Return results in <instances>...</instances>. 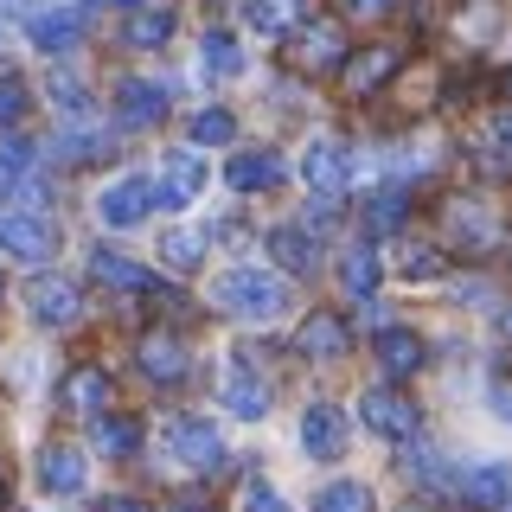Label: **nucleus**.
Listing matches in <instances>:
<instances>
[{"mask_svg":"<svg viewBox=\"0 0 512 512\" xmlns=\"http://www.w3.org/2000/svg\"><path fill=\"white\" fill-rule=\"evenodd\" d=\"M212 301L237 320H276L288 308V288L276 276H263V269H224L212 282Z\"/></svg>","mask_w":512,"mask_h":512,"instance_id":"obj_1","label":"nucleus"},{"mask_svg":"<svg viewBox=\"0 0 512 512\" xmlns=\"http://www.w3.org/2000/svg\"><path fill=\"white\" fill-rule=\"evenodd\" d=\"M0 250L20 263H52L58 250V224L45 212H0Z\"/></svg>","mask_w":512,"mask_h":512,"instance_id":"obj_2","label":"nucleus"},{"mask_svg":"<svg viewBox=\"0 0 512 512\" xmlns=\"http://www.w3.org/2000/svg\"><path fill=\"white\" fill-rule=\"evenodd\" d=\"M167 448H173L180 468H199V474H212L224 461V442H218V429L205 423V416H173V423H167Z\"/></svg>","mask_w":512,"mask_h":512,"instance_id":"obj_3","label":"nucleus"},{"mask_svg":"<svg viewBox=\"0 0 512 512\" xmlns=\"http://www.w3.org/2000/svg\"><path fill=\"white\" fill-rule=\"evenodd\" d=\"M154 199H160V192L141 180V173H128V180L103 186V199H96V218H103L109 231H135V224L154 212Z\"/></svg>","mask_w":512,"mask_h":512,"instance_id":"obj_4","label":"nucleus"},{"mask_svg":"<svg viewBox=\"0 0 512 512\" xmlns=\"http://www.w3.org/2000/svg\"><path fill=\"white\" fill-rule=\"evenodd\" d=\"M26 314L39 320V327H71V320L84 314V295H77L71 276H32V288H26Z\"/></svg>","mask_w":512,"mask_h":512,"instance_id":"obj_5","label":"nucleus"},{"mask_svg":"<svg viewBox=\"0 0 512 512\" xmlns=\"http://www.w3.org/2000/svg\"><path fill=\"white\" fill-rule=\"evenodd\" d=\"M359 416H365V429H378V436H391V442H404V436H416V423H423V416H416V404L404 391H365L359 397Z\"/></svg>","mask_w":512,"mask_h":512,"instance_id":"obj_6","label":"nucleus"},{"mask_svg":"<svg viewBox=\"0 0 512 512\" xmlns=\"http://www.w3.org/2000/svg\"><path fill=\"white\" fill-rule=\"evenodd\" d=\"M301 448H308L314 461H340L346 455V410L308 404V410H301Z\"/></svg>","mask_w":512,"mask_h":512,"instance_id":"obj_7","label":"nucleus"},{"mask_svg":"<svg viewBox=\"0 0 512 512\" xmlns=\"http://www.w3.org/2000/svg\"><path fill=\"white\" fill-rule=\"evenodd\" d=\"M160 205H167V212H180V205H192V199H199V192H205V167H199V154H167V160H160Z\"/></svg>","mask_w":512,"mask_h":512,"instance_id":"obj_8","label":"nucleus"},{"mask_svg":"<svg viewBox=\"0 0 512 512\" xmlns=\"http://www.w3.org/2000/svg\"><path fill=\"white\" fill-rule=\"evenodd\" d=\"M346 346H352V333H346L340 314H308L295 327V352H301V359H320V365H327V359H346Z\"/></svg>","mask_w":512,"mask_h":512,"instance_id":"obj_9","label":"nucleus"},{"mask_svg":"<svg viewBox=\"0 0 512 512\" xmlns=\"http://www.w3.org/2000/svg\"><path fill=\"white\" fill-rule=\"evenodd\" d=\"M301 180H308L320 199H333V192H346V148L333 135L308 141V154H301Z\"/></svg>","mask_w":512,"mask_h":512,"instance_id":"obj_10","label":"nucleus"},{"mask_svg":"<svg viewBox=\"0 0 512 512\" xmlns=\"http://www.w3.org/2000/svg\"><path fill=\"white\" fill-rule=\"evenodd\" d=\"M135 359H141V372H148L154 384H180L186 365H192V352H186V340H173V333H141Z\"/></svg>","mask_w":512,"mask_h":512,"instance_id":"obj_11","label":"nucleus"},{"mask_svg":"<svg viewBox=\"0 0 512 512\" xmlns=\"http://www.w3.org/2000/svg\"><path fill=\"white\" fill-rule=\"evenodd\" d=\"M39 487L52 493V500H71V493H84V455H77L71 442L39 448Z\"/></svg>","mask_w":512,"mask_h":512,"instance_id":"obj_12","label":"nucleus"},{"mask_svg":"<svg viewBox=\"0 0 512 512\" xmlns=\"http://www.w3.org/2000/svg\"><path fill=\"white\" fill-rule=\"evenodd\" d=\"M269 256H276V269H288V276H314L320 269V244L308 224H276L269 231Z\"/></svg>","mask_w":512,"mask_h":512,"instance_id":"obj_13","label":"nucleus"},{"mask_svg":"<svg viewBox=\"0 0 512 512\" xmlns=\"http://www.w3.org/2000/svg\"><path fill=\"white\" fill-rule=\"evenodd\" d=\"M372 352H378V365H384L391 378H410V372H423V359H429V346L416 340L410 327H378Z\"/></svg>","mask_w":512,"mask_h":512,"instance_id":"obj_14","label":"nucleus"},{"mask_svg":"<svg viewBox=\"0 0 512 512\" xmlns=\"http://www.w3.org/2000/svg\"><path fill=\"white\" fill-rule=\"evenodd\" d=\"M116 116L128 128H154L160 116H167V90L141 84V77H122V84H116Z\"/></svg>","mask_w":512,"mask_h":512,"instance_id":"obj_15","label":"nucleus"},{"mask_svg":"<svg viewBox=\"0 0 512 512\" xmlns=\"http://www.w3.org/2000/svg\"><path fill=\"white\" fill-rule=\"evenodd\" d=\"M448 237H455L461 250H493V244H500V224L487 218V205L455 199V205H448Z\"/></svg>","mask_w":512,"mask_h":512,"instance_id":"obj_16","label":"nucleus"},{"mask_svg":"<svg viewBox=\"0 0 512 512\" xmlns=\"http://www.w3.org/2000/svg\"><path fill=\"white\" fill-rule=\"evenodd\" d=\"M224 180H231L237 192H269L282 180V154L276 148H244L231 167H224Z\"/></svg>","mask_w":512,"mask_h":512,"instance_id":"obj_17","label":"nucleus"},{"mask_svg":"<svg viewBox=\"0 0 512 512\" xmlns=\"http://www.w3.org/2000/svg\"><path fill=\"white\" fill-rule=\"evenodd\" d=\"M58 404L71 410V416H103V404H109V372H96V365H77V372L64 378Z\"/></svg>","mask_w":512,"mask_h":512,"instance_id":"obj_18","label":"nucleus"},{"mask_svg":"<svg viewBox=\"0 0 512 512\" xmlns=\"http://www.w3.org/2000/svg\"><path fill=\"white\" fill-rule=\"evenodd\" d=\"M461 493H468V506H480V512H500L506 493H512V468L506 461H480V468H468Z\"/></svg>","mask_w":512,"mask_h":512,"instance_id":"obj_19","label":"nucleus"},{"mask_svg":"<svg viewBox=\"0 0 512 512\" xmlns=\"http://www.w3.org/2000/svg\"><path fill=\"white\" fill-rule=\"evenodd\" d=\"M295 58L308 64V71H333V64H346V32L340 26H308L295 39Z\"/></svg>","mask_w":512,"mask_h":512,"instance_id":"obj_20","label":"nucleus"},{"mask_svg":"<svg viewBox=\"0 0 512 512\" xmlns=\"http://www.w3.org/2000/svg\"><path fill=\"white\" fill-rule=\"evenodd\" d=\"M77 32H84V20H77L71 7H45V13H32V45H39V52H71Z\"/></svg>","mask_w":512,"mask_h":512,"instance_id":"obj_21","label":"nucleus"},{"mask_svg":"<svg viewBox=\"0 0 512 512\" xmlns=\"http://www.w3.org/2000/svg\"><path fill=\"white\" fill-rule=\"evenodd\" d=\"M224 410H231V416H244V423H256V416L269 410V384L256 378V372H244V365H237V372L224 378Z\"/></svg>","mask_w":512,"mask_h":512,"instance_id":"obj_22","label":"nucleus"},{"mask_svg":"<svg viewBox=\"0 0 512 512\" xmlns=\"http://www.w3.org/2000/svg\"><path fill=\"white\" fill-rule=\"evenodd\" d=\"M410 212V192L404 186H378L372 199H365V237H391L397 224Z\"/></svg>","mask_w":512,"mask_h":512,"instance_id":"obj_23","label":"nucleus"},{"mask_svg":"<svg viewBox=\"0 0 512 512\" xmlns=\"http://www.w3.org/2000/svg\"><path fill=\"white\" fill-rule=\"evenodd\" d=\"M391 71H397V52H391V45H372V52H359V58L346 64V90L352 96H372Z\"/></svg>","mask_w":512,"mask_h":512,"instance_id":"obj_24","label":"nucleus"},{"mask_svg":"<svg viewBox=\"0 0 512 512\" xmlns=\"http://www.w3.org/2000/svg\"><path fill=\"white\" fill-rule=\"evenodd\" d=\"M90 269H96V282H103V288H128V295L148 288V269L128 263V256H116V250H90Z\"/></svg>","mask_w":512,"mask_h":512,"instance_id":"obj_25","label":"nucleus"},{"mask_svg":"<svg viewBox=\"0 0 512 512\" xmlns=\"http://www.w3.org/2000/svg\"><path fill=\"white\" fill-rule=\"evenodd\" d=\"M378 250L372 244H352L346 256H340V282H346V295H378Z\"/></svg>","mask_w":512,"mask_h":512,"instance_id":"obj_26","label":"nucleus"},{"mask_svg":"<svg viewBox=\"0 0 512 512\" xmlns=\"http://www.w3.org/2000/svg\"><path fill=\"white\" fill-rule=\"evenodd\" d=\"M186 141H192V148H231V141H237V116H231V109H199V116L186 122Z\"/></svg>","mask_w":512,"mask_h":512,"instance_id":"obj_27","label":"nucleus"},{"mask_svg":"<svg viewBox=\"0 0 512 512\" xmlns=\"http://www.w3.org/2000/svg\"><path fill=\"white\" fill-rule=\"evenodd\" d=\"M96 448H103V455H116V461H128L141 448V423L135 416H96Z\"/></svg>","mask_w":512,"mask_h":512,"instance_id":"obj_28","label":"nucleus"},{"mask_svg":"<svg viewBox=\"0 0 512 512\" xmlns=\"http://www.w3.org/2000/svg\"><path fill=\"white\" fill-rule=\"evenodd\" d=\"M173 39V7H141L135 20H128V45H141V52H154V45Z\"/></svg>","mask_w":512,"mask_h":512,"instance_id":"obj_29","label":"nucleus"},{"mask_svg":"<svg viewBox=\"0 0 512 512\" xmlns=\"http://www.w3.org/2000/svg\"><path fill=\"white\" fill-rule=\"evenodd\" d=\"M199 58H205V71H212V77H237V71H244V45H237L231 32H205Z\"/></svg>","mask_w":512,"mask_h":512,"instance_id":"obj_30","label":"nucleus"},{"mask_svg":"<svg viewBox=\"0 0 512 512\" xmlns=\"http://www.w3.org/2000/svg\"><path fill=\"white\" fill-rule=\"evenodd\" d=\"M244 20H250V32L282 39V32L295 26V0H244Z\"/></svg>","mask_w":512,"mask_h":512,"instance_id":"obj_31","label":"nucleus"},{"mask_svg":"<svg viewBox=\"0 0 512 512\" xmlns=\"http://www.w3.org/2000/svg\"><path fill=\"white\" fill-rule=\"evenodd\" d=\"M314 512H372V487L365 480H333V487H320Z\"/></svg>","mask_w":512,"mask_h":512,"instance_id":"obj_32","label":"nucleus"},{"mask_svg":"<svg viewBox=\"0 0 512 512\" xmlns=\"http://www.w3.org/2000/svg\"><path fill=\"white\" fill-rule=\"evenodd\" d=\"M199 256H205V237L199 231H167V237H160V263L180 269V276H186V269H199Z\"/></svg>","mask_w":512,"mask_h":512,"instance_id":"obj_33","label":"nucleus"},{"mask_svg":"<svg viewBox=\"0 0 512 512\" xmlns=\"http://www.w3.org/2000/svg\"><path fill=\"white\" fill-rule=\"evenodd\" d=\"M397 269H404L410 282H436V276H442V250H429V244H404V250H397Z\"/></svg>","mask_w":512,"mask_h":512,"instance_id":"obj_34","label":"nucleus"},{"mask_svg":"<svg viewBox=\"0 0 512 512\" xmlns=\"http://www.w3.org/2000/svg\"><path fill=\"white\" fill-rule=\"evenodd\" d=\"M20 122H26V84L0 77V128H20Z\"/></svg>","mask_w":512,"mask_h":512,"instance_id":"obj_35","label":"nucleus"},{"mask_svg":"<svg viewBox=\"0 0 512 512\" xmlns=\"http://www.w3.org/2000/svg\"><path fill=\"white\" fill-rule=\"evenodd\" d=\"M20 173H26V148L13 141V148H0V212H7V192H13Z\"/></svg>","mask_w":512,"mask_h":512,"instance_id":"obj_36","label":"nucleus"},{"mask_svg":"<svg viewBox=\"0 0 512 512\" xmlns=\"http://www.w3.org/2000/svg\"><path fill=\"white\" fill-rule=\"evenodd\" d=\"M52 96H58L64 109H71V116H84V109H90V96H84V84H77V77H64V71L52 77Z\"/></svg>","mask_w":512,"mask_h":512,"instance_id":"obj_37","label":"nucleus"},{"mask_svg":"<svg viewBox=\"0 0 512 512\" xmlns=\"http://www.w3.org/2000/svg\"><path fill=\"white\" fill-rule=\"evenodd\" d=\"M244 512H288V500H282V493H269V487H250Z\"/></svg>","mask_w":512,"mask_h":512,"instance_id":"obj_38","label":"nucleus"},{"mask_svg":"<svg viewBox=\"0 0 512 512\" xmlns=\"http://www.w3.org/2000/svg\"><path fill=\"white\" fill-rule=\"evenodd\" d=\"M96 512H148V500H135V493H116V500H103Z\"/></svg>","mask_w":512,"mask_h":512,"instance_id":"obj_39","label":"nucleus"},{"mask_svg":"<svg viewBox=\"0 0 512 512\" xmlns=\"http://www.w3.org/2000/svg\"><path fill=\"white\" fill-rule=\"evenodd\" d=\"M340 7H346V13H384L391 0H340Z\"/></svg>","mask_w":512,"mask_h":512,"instance_id":"obj_40","label":"nucleus"},{"mask_svg":"<svg viewBox=\"0 0 512 512\" xmlns=\"http://www.w3.org/2000/svg\"><path fill=\"white\" fill-rule=\"evenodd\" d=\"M167 512H205V506H192V500H180V506H167Z\"/></svg>","mask_w":512,"mask_h":512,"instance_id":"obj_41","label":"nucleus"},{"mask_svg":"<svg viewBox=\"0 0 512 512\" xmlns=\"http://www.w3.org/2000/svg\"><path fill=\"white\" fill-rule=\"evenodd\" d=\"M0 295H7V276H0Z\"/></svg>","mask_w":512,"mask_h":512,"instance_id":"obj_42","label":"nucleus"},{"mask_svg":"<svg viewBox=\"0 0 512 512\" xmlns=\"http://www.w3.org/2000/svg\"><path fill=\"white\" fill-rule=\"evenodd\" d=\"M506 333H512V314H506Z\"/></svg>","mask_w":512,"mask_h":512,"instance_id":"obj_43","label":"nucleus"},{"mask_svg":"<svg viewBox=\"0 0 512 512\" xmlns=\"http://www.w3.org/2000/svg\"><path fill=\"white\" fill-rule=\"evenodd\" d=\"M506 90H512V71H506Z\"/></svg>","mask_w":512,"mask_h":512,"instance_id":"obj_44","label":"nucleus"}]
</instances>
